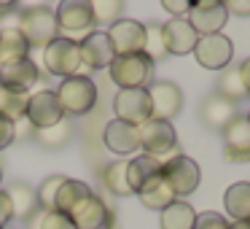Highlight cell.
<instances>
[{
  "label": "cell",
  "instance_id": "d6986e66",
  "mask_svg": "<svg viewBox=\"0 0 250 229\" xmlns=\"http://www.w3.org/2000/svg\"><path fill=\"white\" fill-rule=\"evenodd\" d=\"M67 216L76 224V229H103L105 218H108V205L92 191V194L83 197Z\"/></svg>",
  "mask_w": 250,
  "mask_h": 229
},
{
  "label": "cell",
  "instance_id": "ee69618b",
  "mask_svg": "<svg viewBox=\"0 0 250 229\" xmlns=\"http://www.w3.org/2000/svg\"><path fill=\"white\" fill-rule=\"evenodd\" d=\"M245 119H248V121H250V114H248V116H245Z\"/></svg>",
  "mask_w": 250,
  "mask_h": 229
},
{
  "label": "cell",
  "instance_id": "836d02e7",
  "mask_svg": "<svg viewBox=\"0 0 250 229\" xmlns=\"http://www.w3.org/2000/svg\"><path fill=\"white\" fill-rule=\"evenodd\" d=\"M62 181H65V175H51V178H46L43 183H41V189L35 191V197H38V207H43V210H54V200H57V191H60Z\"/></svg>",
  "mask_w": 250,
  "mask_h": 229
},
{
  "label": "cell",
  "instance_id": "9c48e42d",
  "mask_svg": "<svg viewBox=\"0 0 250 229\" xmlns=\"http://www.w3.org/2000/svg\"><path fill=\"white\" fill-rule=\"evenodd\" d=\"M146 92H148V100H151V119L169 121L183 108V92L172 81H151V87Z\"/></svg>",
  "mask_w": 250,
  "mask_h": 229
},
{
  "label": "cell",
  "instance_id": "f6af8a7d",
  "mask_svg": "<svg viewBox=\"0 0 250 229\" xmlns=\"http://www.w3.org/2000/svg\"><path fill=\"white\" fill-rule=\"evenodd\" d=\"M248 221H250V218H248Z\"/></svg>",
  "mask_w": 250,
  "mask_h": 229
},
{
  "label": "cell",
  "instance_id": "f1b7e54d",
  "mask_svg": "<svg viewBox=\"0 0 250 229\" xmlns=\"http://www.w3.org/2000/svg\"><path fill=\"white\" fill-rule=\"evenodd\" d=\"M89 8H92L94 27H97V24H103V27H113L119 19H124L121 17V14H124V3H119V0H92Z\"/></svg>",
  "mask_w": 250,
  "mask_h": 229
},
{
  "label": "cell",
  "instance_id": "f35d334b",
  "mask_svg": "<svg viewBox=\"0 0 250 229\" xmlns=\"http://www.w3.org/2000/svg\"><path fill=\"white\" fill-rule=\"evenodd\" d=\"M14 218V207H11V200H8L6 189H0V229H6V224Z\"/></svg>",
  "mask_w": 250,
  "mask_h": 229
},
{
  "label": "cell",
  "instance_id": "e575fe53",
  "mask_svg": "<svg viewBox=\"0 0 250 229\" xmlns=\"http://www.w3.org/2000/svg\"><path fill=\"white\" fill-rule=\"evenodd\" d=\"M38 229H76V224L70 221L67 213H60V210H43L38 221Z\"/></svg>",
  "mask_w": 250,
  "mask_h": 229
},
{
  "label": "cell",
  "instance_id": "4dcf8cb0",
  "mask_svg": "<svg viewBox=\"0 0 250 229\" xmlns=\"http://www.w3.org/2000/svg\"><path fill=\"white\" fill-rule=\"evenodd\" d=\"M103 181H105V189L110 194H119V197H129L132 189L126 183V159H119V162L108 164L103 173Z\"/></svg>",
  "mask_w": 250,
  "mask_h": 229
},
{
  "label": "cell",
  "instance_id": "603a6c76",
  "mask_svg": "<svg viewBox=\"0 0 250 229\" xmlns=\"http://www.w3.org/2000/svg\"><path fill=\"white\" fill-rule=\"evenodd\" d=\"M137 197H140V202L146 207H151V210H164L167 205H172V202L178 200V197L172 194V189L167 186V181L162 178V173L148 181V183L137 191Z\"/></svg>",
  "mask_w": 250,
  "mask_h": 229
},
{
  "label": "cell",
  "instance_id": "7402d4cb",
  "mask_svg": "<svg viewBox=\"0 0 250 229\" xmlns=\"http://www.w3.org/2000/svg\"><path fill=\"white\" fill-rule=\"evenodd\" d=\"M27 57H30V46L17 27L0 30V68L22 62V60H27Z\"/></svg>",
  "mask_w": 250,
  "mask_h": 229
},
{
  "label": "cell",
  "instance_id": "7bdbcfd3",
  "mask_svg": "<svg viewBox=\"0 0 250 229\" xmlns=\"http://www.w3.org/2000/svg\"><path fill=\"white\" fill-rule=\"evenodd\" d=\"M0 181H3V170H0Z\"/></svg>",
  "mask_w": 250,
  "mask_h": 229
},
{
  "label": "cell",
  "instance_id": "8fae6325",
  "mask_svg": "<svg viewBox=\"0 0 250 229\" xmlns=\"http://www.w3.org/2000/svg\"><path fill=\"white\" fill-rule=\"evenodd\" d=\"M186 22L196 30V35H215L226 27L229 14L223 8V3L218 0H199V3H191V11L186 17Z\"/></svg>",
  "mask_w": 250,
  "mask_h": 229
},
{
  "label": "cell",
  "instance_id": "6da1fadb",
  "mask_svg": "<svg viewBox=\"0 0 250 229\" xmlns=\"http://www.w3.org/2000/svg\"><path fill=\"white\" fill-rule=\"evenodd\" d=\"M57 100H60V108L65 114V119L70 116H83L97 105V84L94 78L83 76H70V78H62L60 89H57Z\"/></svg>",
  "mask_w": 250,
  "mask_h": 229
},
{
  "label": "cell",
  "instance_id": "277c9868",
  "mask_svg": "<svg viewBox=\"0 0 250 229\" xmlns=\"http://www.w3.org/2000/svg\"><path fill=\"white\" fill-rule=\"evenodd\" d=\"M110 78L119 89H148L153 81V62L146 54H126L110 62Z\"/></svg>",
  "mask_w": 250,
  "mask_h": 229
},
{
  "label": "cell",
  "instance_id": "484cf974",
  "mask_svg": "<svg viewBox=\"0 0 250 229\" xmlns=\"http://www.w3.org/2000/svg\"><path fill=\"white\" fill-rule=\"evenodd\" d=\"M196 210L183 200H175L162 210V229H194Z\"/></svg>",
  "mask_w": 250,
  "mask_h": 229
},
{
  "label": "cell",
  "instance_id": "f546056e",
  "mask_svg": "<svg viewBox=\"0 0 250 229\" xmlns=\"http://www.w3.org/2000/svg\"><path fill=\"white\" fill-rule=\"evenodd\" d=\"M218 94L231 100V103L248 97V92H245V87H242V78H239V65H229L226 70L221 73V78H218Z\"/></svg>",
  "mask_w": 250,
  "mask_h": 229
},
{
  "label": "cell",
  "instance_id": "3957f363",
  "mask_svg": "<svg viewBox=\"0 0 250 229\" xmlns=\"http://www.w3.org/2000/svg\"><path fill=\"white\" fill-rule=\"evenodd\" d=\"M140 135V148L148 157H156L159 162L178 157L180 146H178V135H175L172 121H159V119H148L146 124L137 127Z\"/></svg>",
  "mask_w": 250,
  "mask_h": 229
},
{
  "label": "cell",
  "instance_id": "7a4b0ae2",
  "mask_svg": "<svg viewBox=\"0 0 250 229\" xmlns=\"http://www.w3.org/2000/svg\"><path fill=\"white\" fill-rule=\"evenodd\" d=\"M57 17V33L60 38L73 41V44H81L89 33H94V19H92V8L83 0H65L60 3L54 11Z\"/></svg>",
  "mask_w": 250,
  "mask_h": 229
},
{
  "label": "cell",
  "instance_id": "5b68a950",
  "mask_svg": "<svg viewBox=\"0 0 250 229\" xmlns=\"http://www.w3.org/2000/svg\"><path fill=\"white\" fill-rule=\"evenodd\" d=\"M19 33H22V38L27 41L30 49H46V46L51 44V41L60 38V33H57V17L51 8L46 6H35V8H27V11L22 14V19H19Z\"/></svg>",
  "mask_w": 250,
  "mask_h": 229
},
{
  "label": "cell",
  "instance_id": "44dd1931",
  "mask_svg": "<svg viewBox=\"0 0 250 229\" xmlns=\"http://www.w3.org/2000/svg\"><path fill=\"white\" fill-rule=\"evenodd\" d=\"M202 121H205L210 130H221L229 124V121L237 119V105L231 103V100L221 97V94H212V97H207L205 103H202Z\"/></svg>",
  "mask_w": 250,
  "mask_h": 229
},
{
  "label": "cell",
  "instance_id": "5bb4252c",
  "mask_svg": "<svg viewBox=\"0 0 250 229\" xmlns=\"http://www.w3.org/2000/svg\"><path fill=\"white\" fill-rule=\"evenodd\" d=\"M78 51H81V65H86L89 70L110 68V62L116 60L113 46H110L105 30H94V33H89L86 38L78 44Z\"/></svg>",
  "mask_w": 250,
  "mask_h": 229
},
{
  "label": "cell",
  "instance_id": "2e32d148",
  "mask_svg": "<svg viewBox=\"0 0 250 229\" xmlns=\"http://www.w3.org/2000/svg\"><path fill=\"white\" fill-rule=\"evenodd\" d=\"M162 41L167 54H191L199 35L186 19H169L167 24H162Z\"/></svg>",
  "mask_w": 250,
  "mask_h": 229
},
{
  "label": "cell",
  "instance_id": "d6a6232c",
  "mask_svg": "<svg viewBox=\"0 0 250 229\" xmlns=\"http://www.w3.org/2000/svg\"><path fill=\"white\" fill-rule=\"evenodd\" d=\"M143 54L153 65L167 57V49H164V41H162V24H146V46H143Z\"/></svg>",
  "mask_w": 250,
  "mask_h": 229
},
{
  "label": "cell",
  "instance_id": "ba28073f",
  "mask_svg": "<svg viewBox=\"0 0 250 229\" xmlns=\"http://www.w3.org/2000/svg\"><path fill=\"white\" fill-rule=\"evenodd\" d=\"M191 54H194L196 62H199L202 68H207V70H226V68L231 65V57H234V44L223 33L202 35V38L196 41Z\"/></svg>",
  "mask_w": 250,
  "mask_h": 229
},
{
  "label": "cell",
  "instance_id": "83f0119b",
  "mask_svg": "<svg viewBox=\"0 0 250 229\" xmlns=\"http://www.w3.org/2000/svg\"><path fill=\"white\" fill-rule=\"evenodd\" d=\"M27 103H30V94L24 92H6L0 89V116L8 121H22L27 116Z\"/></svg>",
  "mask_w": 250,
  "mask_h": 229
},
{
  "label": "cell",
  "instance_id": "74e56055",
  "mask_svg": "<svg viewBox=\"0 0 250 229\" xmlns=\"http://www.w3.org/2000/svg\"><path fill=\"white\" fill-rule=\"evenodd\" d=\"M162 6H164V11L175 14L172 19H186V17H188V11H191V3H188V0H164Z\"/></svg>",
  "mask_w": 250,
  "mask_h": 229
},
{
  "label": "cell",
  "instance_id": "4316f807",
  "mask_svg": "<svg viewBox=\"0 0 250 229\" xmlns=\"http://www.w3.org/2000/svg\"><path fill=\"white\" fill-rule=\"evenodd\" d=\"M8 200H11V207H14V218H30L38 207V197L30 186L24 183H14L6 189Z\"/></svg>",
  "mask_w": 250,
  "mask_h": 229
},
{
  "label": "cell",
  "instance_id": "d590c367",
  "mask_svg": "<svg viewBox=\"0 0 250 229\" xmlns=\"http://www.w3.org/2000/svg\"><path fill=\"white\" fill-rule=\"evenodd\" d=\"M194 229H229V221L221 213H196Z\"/></svg>",
  "mask_w": 250,
  "mask_h": 229
},
{
  "label": "cell",
  "instance_id": "1f68e13d",
  "mask_svg": "<svg viewBox=\"0 0 250 229\" xmlns=\"http://www.w3.org/2000/svg\"><path fill=\"white\" fill-rule=\"evenodd\" d=\"M70 119L57 121L54 127H46V130H35V140L46 148H62L67 140H70Z\"/></svg>",
  "mask_w": 250,
  "mask_h": 229
},
{
  "label": "cell",
  "instance_id": "b9f144b4",
  "mask_svg": "<svg viewBox=\"0 0 250 229\" xmlns=\"http://www.w3.org/2000/svg\"><path fill=\"white\" fill-rule=\"evenodd\" d=\"M229 229H250V221H234L229 224Z\"/></svg>",
  "mask_w": 250,
  "mask_h": 229
},
{
  "label": "cell",
  "instance_id": "ac0fdd59",
  "mask_svg": "<svg viewBox=\"0 0 250 229\" xmlns=\"http://www.w3.org/2000/svg\"><path fill=\"white\" fill-rule=\"evenodd\" d=\"M35 81H38V65L30 57L22 62L0 68V89H6V92H24L27 94Z\"/></svg>",
  "mask_w": 250,
  "mask_h": 229
},
{
  "label": "cell",
  "instance_id": "30bf717a",
  "mask_svg": "<svg viewBox=\"0 0 250 229\" xmlns=\"http://www.w3.org/2000/svg\"><path fill=\"white\" fill-rule=\"evenodd\" d=\"M113 111L116 119L126 121L132 127H140L151 119V100L146 89H119L113 97Z\"/></svg>",
  "mask_w": 250,
  "mask_h": 229
},
{
  "label": "cell",
  "instance_id": "ffe728a7",
  "mask_svg": "<svg viewBox=\"0 0 250 229\" xmlns=\"http://www.w3.org/2000/svg\"><path fill=\"white\" fill-rule=\"evenodd\" d=\"M162 173V162L156 157H148V154H137L135 159H126V183H129L132 194L143 189L151 178Z\"/></svg>",
  "mask_w": 250,
  "mask_h": 229
},
{
  "label": "cell",
  "instance_id": "60d3db41",
  "mask_svg": "<svg viewBox=\"0 0 250 229\" xmlns=\"http://www.w3.org/2000/svg\"><path fill=\"white\" fill-rule=\"evenodd\" d=\"M239 78H242V87H245V92L250 94V57L239 65Z\"/></svg>",
  "mask_w": 250,
  "mask_h": 229
},
{
  "label": "cell",
  "instance_id": "d4e9b609",
  "mask_svg": "<svg viewBox=\"0 0 250 229\" xmlns=\"http://www.w3.org/2000/svg\"><path fill=\"white\" fill-rule=\"evenodd\" d=\"M86 194H92V189H89V186L83 183V181H78V178H65V181H62V186H60V191H57L54 210H60V213H70L73 207H76Z\"/></svg>",
  "mask_w": 250,
  "mask_h": 229
},
{
  "label": "cell",
  "instance_id": "52a82bcc",
  "mask_svg": "<svg viewBox=\"0 0 250 229\" xmlns=\"http://www.w3.org/2000/svg\"><path fill=\"white\" fill-rule=\"evenodd\" d=\"M43 65L51 76H60V78L78 76V70H81V51H78V44L65 41V38L51 41L43 49Z\"/></svg>",
  "mask_w": 250,
  "mask_h": 229
},
{
  "label": "cell",
  "instance_id": "8d00e7d4",
  "mask_svg": "<svg viewBox=\"0 0 250 229\" xmlns=\"http://www.w3.org/2000/svg\"><path fill=\"white\" fill-rule=\"evenodd\" d=\"M14 140H17V124L0 116V151H3V148H8Z\"/></svg>",
  "mask_w": 250,
  "mask_h": 229
},
{
  "label": "cell",
  "instance_id": "cb8c5ba5",
  "mask_svg": "<svg viewBox=\"0 0 250 229\" xmlns=\"http://www.w3.org/2000/svg\"><path fill=\"white\" fill-rule=\"evenodd\" d=\"M223 205H226L229 216L234 221H248L250 218V181H237V183L229 186Z\"/></svg>",
  "mask_w": 250,
  "mask_h": 229
},
{
  "label": "cell",
  "instance_id": "e0dca14e",
  "mask_svg": "<svg viewBox=\"0 0 250 229\" xmlns=\"http://www.w3.org/2000/svg\"><path fill=\"white\" fill-rule=\"evenodd\" d=\"M103 143H105V148H108V151L126 157V154H135L137 148H140V135H137V127L126 124V121L113 119V121H108V124H105Z\"/></svg>",
  "mask_w": 250,
  "mask_h": 229
},
{
  "label": "cell",
  "instance_id": "8992f818",
  "mask_svg": "<svg viewBox=\"0 0 250 229\" xmlns=\"http://www.w3.org/2000/svg\"><path fill=\"white\" fill-rule=\"evenodd\" d=\"M162 178L167 181V186L172 189L175 197H188V194H194L196 186H199L202 170L191 157L178 154V157L162 162Z\"/></svg>",
  "mask_w": 250,
  "mask_h": 229
},
{
  "label": "cell",
  "instance_id": "4fadbf2b",
  "mask_svg": "<svg viewBox=\"0 0 250 229\" xmlns=\"http://www.w3.org/2000/svg\"><path fill=\"white\" fill-rule=\"evenodd\" d=\"M27 124L33 130H46V127H54L57 121L65 119L60 108V100L51 89H41V92L30 94V103H27Z\"/></svg>",
  "mask_w": 250,
  "mask_h": 229
},
{
  "label": "cell",
  "instance_id": "9a60e30c",
  "mask_svg": "<svg viewBox=\"0 0 250 229\" xmlns=\"http://www.w3.org/2000/svg\"><path fill=\"white\" fill-rule=\"evenodd\" d=\"M223 151L231 162H250V121L245 116L223 127Z\"/></svg>",
  "mask_w": 250,
  "mask_h": 229
},
{
  "label": "cell",
  "instance_id": "7c38bea8",
  "mask_svg": "<svg viewBox=\"0 0 250 229\" xmlns=\"http://www.w3.org/2000/svg\"><path fill=\"white\" fill-rule=\"evenodd\" d=\"M108 33V41L113 46L116 57H126V54H140L146 46V24L135 22V19H119Z\"/></svg>",
  "mask_w": 250,
  "mask_h": 229
},
{
  "label": "cell",
  "instance_id": "ab89813d",
  "mask_svg": "<svg viewBox=\"0 0 250 229\" xmlns=\"http://www.w3.org/2000/svg\"><path fill=\"white\" fill-rule=\"evenodd\" d=\"M223 8H226L229 17H231V14H237V17H250V0H226Z\"/></svg>",
  "mask_w": 250,
  "mask_h": 229
}]
</instances>
